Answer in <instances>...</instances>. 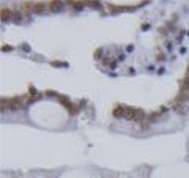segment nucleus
Here are the masks:
<instances>
[{"mask_svg":"<svg viewBox=\"0 0 189 178\" xmlns=\"http://www.w3.org/2000/svg\"><path fill=\"white\" fill-rule=\"evenodd\" d=\"M10 107L13 109V110L22 107V99H21V98H13V99H10Z\"/></svg>","mask_w":189,"mask_h":178,"instance_id":"2","label":"nucleus"},{"mask_svg":"<svg viewBox=\"0 0 189 178\" xmlns=\"http://www.w3.org/2000/svg\"><path fill=\"white\" fill-rule=\"evenodd\" d=\"M33 5H35V3H32V2H22L21 8H22L24 13H32V11H33Z\"/></svg>","mask_w":189,"mask_h":178,"instance_id":"3","label":"nucleus"},{"mask_svg":"<svg viewBox=\"0 0 189 178\" xmlns=\"http://www.w3.org/2000/svg\"><path fill=\"white\" fill-rule=\"evenodd\" d=\"M44 8H46V5L43 2H35V5H33V11L35 13H41V11H44Z\"/></svg>","mask_w":189,"mask_h":178,"instance_id":"4","label":"nucleus"},{"mask_svg":"<svg viewBox=\"0 0 189 178\" xmlns=\"http://www.w3.org/2000/svg\"><path fill=\"white\" fill-rule=\"evenodd\" d=\"M136 112H137V110L132 109V107H125V118H128V120H136Z\"/></svg>","mask_w":189,"mask_h":178,"instance_id":"1","label":"nucleus"},{"mask_svg":"<svg viewBox=\"0 0 189 178\" xmlns=\"http://www.w3.org/2000/svg\"><path fill=\"white\" fill-rule=\"evenodd\" d=\"M114 115L115 117H125V107H115Z\"/></svg>","mask_w":189,"mask_h":178,"instance_id":"7","label":"nucleus"},{"mask_svg":"<svg viewBox=\"0 0 189 178\" xmlns=\"http://www.w3.org/2000/svg\"><path fill=\"white\" fill-rule=\"evenodd\" d=\"M49 7H51V10L52 11H58L60 8H62V2H60V0H57V2H49Z\"/></svg>","mask_w":189,"mask_h":178,"instance_id":"5","label":"nucleus"},{"mask_svg":"<svg viewBox=\"0 0 189 178\" xmlns=\"http://www.w3.org/2000/svg\"><path fill=\"white\" fill-rule=\"evenodd\" d=\"M11 19V11L7 8H2V21H8Z\"/></svg>","mask_w":189,"mask_h":178,"instance_id":"6","label":"nucleus"}]
</instances>
